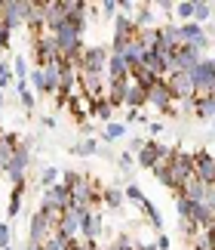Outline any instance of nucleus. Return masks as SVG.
<instances>
[{"mask_svg":"<svg viewBox=\"0 0 215 250\" xmlns=\"http://www.w3.org/2000/svg\"><path fill=\"white\" fill-rule=\"evenodd\" d=\"M31 3L34 0H3L0 3V25L16 31L18 25L28 22V13H31Z\"/></svg>","mask_w":215,"mask_h":250,"instance_id":"f257e3e1","label":"nucleus"},{"mask_svg":"<svg viewBox=\"0 0 215 250\" xmlns=\"http://www.w3.org/2000/svg\"><path fill=\"white\" fill-rule=\"evenodd\" d=\"M108 56H111L108 46H86L83 56H80V62H77V71H80V74H105Z\"/></svg>","mask_w":215,"mask_h":250,"instance_id":"f03ea898","label":"nucleus"},{"mask_svg":"<svg viewBox=\"0 0 215 250\" xmlns=\"http://www.w3.org/2000/svg\"><path fill=\"white\" fill-rule=\"evenodd\" d=\"M34 62H37V68H46V65H53V62H62V56H58V46H55V41H53V34L34 37Z\"/></svg>","mask_w":215,"mask_h":250,"instance_id":"7ed1b4c3","label":"nucleus"},{"mask_svg":"<svg viewBox=\"0 0 215 250\" xmlns=\"http://www.w3.org/2000/svg\"><path fill=\"white\" fill-rule=\"evenodd\" d=\"M135 37H139V31H135L132 19L126 16V13H117L114 16V50L111 53H120L129 41H135Z\"/></svg>","mask_w":215,"mask_h":250,"instance_id":"20e7f679","label":"nucleus"},{"mask_svg":"<svg viewBox=\"0 0 215 250\" xmlns=\"http://www.w3.org/2000/svg\"><path fill=\"white\" fill-rule=\"evenodd\" d=\"M28 164H31V151H28L25 146H16L13 158H9V164L3 170V173H9V179L16 182V188L25 186V170H28Z\"/></svg>","mask_w":215,"mask_h":250,"instance_id":"39448f33","label":"nucleus"},{"mask_svg":"<svg viewBox=\"0 0 215 250\" xmlns=\"http://www.w3.org/2000/svg\"><path fill=\"white\" fill-rule=\"evenodd\" d=\"M163 83L169 86L172 102H184V99L194 96V81H191L188 71H175V74H169V78H163Z\"/></svg>","mask_w":215,"mask_h":250,"instance_id":"423d86ee","label":"nucleus"},{"mask_svg":"<svg viewBox=\"0 0 215 250\" xmlns=\"http://www.w3.org/2000/svg\"><path fill=\"white\" fill-rule=\"evenodd\" d=\"M194 176L206 186H215V155H209L206 148L194 155Z\"/></svg>","mask_w":215,"mask_h":250,"instance_id":"0eeeda50","label":"nucleus"},{"mask_svg":"<svg viewBox=\"0 0 215 250\" xmlns=\"http://www.w3.org/2000/svg\"><path fill=\"white\" fill-rule=\"evenodd\" d=\"M172 155V148H166L163 142H144V148L139 151V167H154L157 161H169Z\"/></svg>","mask_w":215,"mask_h":250,"instance_id":"6e6552de","label":"nucleus"},{"mask_svg":"<svg viewBox=\"0 0 215 250\" xmlns=\"http://www.w3.org/2000/svg\"><path fill=\"white\" fill-rule=\"evenodd\" d=\"M172 59H175V68H179V71H194V68H197V65L203 62V56H200V50H197V46H179V50H175L172 53Z\"/></svg>","mask_w":215,"mask_h":250,"instance_id":"1a4fd4ad","label":"nucleus"},{"mask_svg":"<svg viewBox=\"0 0 215 250\" xmlns=\"http://www.w3.org/2000/svg\"><path fill=\"white\" fill-rule=\"evenodd\" d=\"M53 235H55V229L46 223L40 213H34L31 216V229H28V244H43V241H50Z\"/></svg>","mask_w":215,"mask_h":250,"instance_id":"9d476101","label":"nucleus"},{"mask_svg":"<svg viewBox=\"0 0 215 250\" xmlns=\"http://www.w3.org/2000/svg\"><path fill=\"white\" fill-rule=\"evenodd\" d=\"M58 25H65L62 0H46V6H43V28H50V34H53Z\"/></svg>","mask_w":215,"mask_h":250,"instance_id":"9b49d317","label":"nucleus"},{"mask_svg":"<svg viewBox=\"0 0 215 250\" xmlns=\"http://www.w3.org/2000/svg\"><path fill=\"white\" fill-rule=\"evenodd\" d=\"M105 74H108V83H111V81H129V68H126V62H123L120 53H111V56H108Z\"/></svg>","mask_w":215,"mask_h":250,"instance_id":"f8f14e48","label":"nucleus"},{"mask_svg":"<svg viewBox=\"0 0 215 250\" xmlns=\"http://www.w3.org/2000/svg\"><path fill=\"white\" fill-rule=\"evenodd\" d=\"M148 105H151V108H160V111L172 105V93H169V86H166L163 81H157L148 90Z\"/></svg>","mask_w":215,"mask_h":250,"instance_id":"ddd939ff","label":"nucleus"},{"mask_svg":"<svg viewBox=\"0 0 215 250\" xmlns=\"http://www.w3.org/2000/svg\"><path fill=\"white\" fill-rule=\"evenodd\" d=\"M55 235L62 238V241H71V238H77V235H80V216H74L71 210H65V216H62V223H58Z\"/></svg>","mask_w":215,"mask_h":250,"instance_id":"4468645a","label":"nucleus"},{"mask_svg":"<svg viewBox=\"0 0 215 250\" xmlns=\"http://www.w3.org/2000/svg\"><path fill=\"white\" fill-rule=\"evenodd\" d=\"M40 204H50V207H58V210H68L71 204V195H68L65 186H53V188H43V201Z\"/></svg>","mask_w":215,"mask_h":250,"instance_id":"2eb2a0df","label":"nucleus"},{"mask_svg":"<svg viewBox=\"0 0 215 250\" xmlns=\"http://www.w3.org/2000/svg\"><path fill=\"white\" fill-rule=\"evenodd\" d=\"M99 235H102V216L95 213V210H90V213L80 216V238H90V241H95Z\"/></svg>","mask_w":215,"mask_h":250,"instance_id":"dca6fc26","label":"nucleus"},{"mask_svg":"<svg viewBox=\"0 0 215 250\" xmlns=\"http://www.w3.org/2000/svg\"><path fill=\"white\" fill-rule=\"evenodd\" d=\"M157 50H166V53H175V50H179V28H175V25H163L160 28Z\"/></svg>","mask_w":215,"mask_h":250,"instance_id":"f3484780","label":"nucleus"},{"mask_svg":"<svg viewBox=\"0 0 215 250\" xmlns=\"http://www.w3.org/2000/svg\"><path fill=\"white\" fill-rule=\"evenodd\" d=\"M120 56H123L126 68H129V71H135V68L142 65V59H144V50H142V43H139V41H129V43H126L123 50H120Z\"/></svg>","mask_w":215,"mask_h":250,"instance_id":"a211bd4d","label":"nucleus"},{"mask_svg":"<svg viewBox=\"0 0 215 250\" xmlns=\"http://www.w3.org/2000/svg\"><path fill=\"white\" fill-rule=\"evenodd\" d=\"M126 90H129V81H111V83L105 86V99L117 108V105L126 102Z\"/></svg>","mask_w":215,"mask_h":250,"instance_id":"6ab92c4d","label":"nucleus"},{"mask_svg":"<svg viewBox=\"0 0 215 250\" xmlns=\"http://www.w3.org/2000/svg\"><path fill=\"white\" fill-rule=\"evenodd\" d=\"M43 93H58V86H62V62H53V65H46L43 68Z\"/></svg>","mask_w":215,"mask_h":250,"instance_id":"aec40b11","label":"nucleus"},{"mask_svg":"<svg viewBox=\"0 0 215 250\" xmlns=\"http://www.w3.org/2000/svg\"><path fill=\"white\" fill-rule=\"evenodd\" d=\"M126 108L129 111H139L142 105H148V93L142 90V86H135V83H129V90H126Z\"/></svg>","mask_w":215,"mask_h":250,"instance_id":"412c9836","label":"nucleus"},{"mask_svg":"<svg viewBox=\"0 0 215 250\" xmlns=\"http://www.w3.org/2000/svg\"><path fill=\"white\" fill-rule=\"evenodd\" d=\"M157 34H160V28H144V31H139L135 41L142 43L144 53H154V50H157Z\"/></svg>","mask_w":215,"mask_h":250,"instance_id":"4be33fe9","label":"nucleus"},{"mask_svg":"<svg viewBox=\"0 0 215 250\" xmlns=\"http://www.w3.org/2000/svg\"><path fill=\"white\" fill-rule=\"evenodd\" d=\"M209 19H212V3H209V0H194V19H191V22L206 25Z\"/></svg>","mask_w":215,"mask_h":250,"instance_id":"5701e85b","label":"nucleus"},{"mask_svg":"<svg viewBox=\"0 0 215 250\" xmlns=\"http://www.w3.org/2000/svg\"><path fill=\"white\" fill-rule=\"evenodd\" d=\"M102 201H105V207L117 210V213L123 210V191L117 188V186H114V188H105V198H102Z\"/></svg>","mask_w":215,"mask_h":250,"instance_id":"b1692460","label":"nucleus"},{"mask_svg":"<svg viewBox=\"0 0 215 250\" xmlns=\"http://www.w3.org/2000/svg\"><path fill=\"white\" fill-rule=\"evenodd\" d=\"M151 22H154V9H151V6H142L139 13H135V19H132L135 31H144V28H151Z\"/></svg>","mask_w":215,"mask_h":250,"instance_id":"393cba45","label":"nucleus"},{"mask_svg":"<svg viewBox=\"0 0 215 250\" xmlns=\"http://www.w3.org/2000/svg\"><path fill=\"white\" fill-rule=\"evenodd\" d=\"M123 133H126V124H120V121H111V124L105 127L102 139H105V142H117V139H123Z\"/></svg>","mask_w":215,"mask_h":250,"instance_id":"a878e982","label":"nucleus"},{"mask_svg":"<svg viewBox=\"0 0 215 250\" xmlns=\"http://www.w3.org/2000/svg\"><path fill=\"white\" fill-rule=\"evenodd\" d=\"M71 151H74V155L90 158V155H95V151H99V142L90 136V139H83V142H77V146H71Z\"/></svg>","mask_w":215,"mask_h":250,"instance_id":"bb28decb","label":"nucleus"},{"mask_svg":"<svg viewBox=\"0 0 215 250\" xmlns=\"http://www.w3.org/2000/svg\"><path fill=\"white\" fill-rule=\"evenodd\" d=\"M58 167H43V173H40V188H53V186H58Z\"/></svg>","mask_w":215,"mask_h":250,"instance_id":"cd10ccee","label":"nucleus"},{"mask_svg":"<svg viewBox=\"0 0 215 250\" xmlns=\"http://www.w3.org/2000/svg\"><path fill=\"white\" fill-rule=\"evenodd\" d=\"M16 83V74H13V65L9 62H0V90H6V86Z\"/></svg>","mask_w":215,"mask_h":250,"instance_id":"c85d7f7f","label":"nucleus"},{"mask_svg":"<svg viewBox=\"0 0 215 250\" xmlns=\"http://www.w3.org/2000/svg\"><path fill=\"white\" fill-rule=\"evenodd\" d=\"M22 191H25V186H18L13 191V198H9V207H6L9 216H18V210H22Z\"/></svg>","mask_w":215,"mask_h":250,"instance_id":"c756f323","label":"nucleus"},{"mask_svg":"<svg viewBox=\"0 0 215 250\" xmlns=\"http://www.w3.org/2000/svg\"><path fill=\"white\" fill-rule=\"evenodd\" d=\"M194 204H197V201H188V198L179 195V201H175V207H179V216H181V219L194 216Z\"/></svg>","mask_w":215,"mask_h":250,"instance_id":"7c9ffc66","label":"nucleus"},{"mask_svg":"<svg viewBox=\"0 0 215 250\" xmlns=\"http://www.w3.org/2000/svg\"><path fill=\"white\" fill-rule=\"evenodd\" d=\"M175 13H179L184 22H191V19H194V0H181V3H175Z\"/></svg>","mask_w":215,"mask_h":250,"instance_id":"2f4dec72","label":"nucleus"},{"mask_svg":"<svg viewBox=\"0 0 215 250\" xmlns=\"http://www.w3.org/2000/svg\"><path fill=\"white\" fill-rule=\"evenodd\" d=\"M28 83H34V90H37V93H43V86H46V81H43V68L28 71Z\"/></svg>","mask_w":215,"mask_h":250,"instance_id":"473e14b6","label":"nucleus"},{"mask_svg":"<svg viewBox=\"0 0 215 250\" xmlns=\"http://www.w3.org/2000/svg\"><path fill=\"white\" fill-rule=\"evenodd\" d=\"M13 74H16V81H28V65L22 56H16V62H13Z\"/></svg>","mask_w":215,"mask_h":250,"instance_id":"72a5a7b5","label":"nucleus"},{"mask_svg":"<svg viewBox=\"0 0 215 250\" xmlns=\"http://www.w3.org/2000/svg\"><path fill=\"white\" fill-rule=\"evenodd\" d=\"M123 198H129V201H135V204H142V201H144V195H142V188H139V186H126V191H123Z\"/></svg>","mask_w":215,"mask_h":250,"instance_id":"f704fd0d","label":"nucleus"},{"mask_svg":"<svg viewBox=\"0 0 215 250\" xmlns=\"http://www.w3.org/2000/svg\"><path fill=\"white\" fill-rule=\"evenodd\" d=\"M194 250H212V244H209V238H206V232H200L197 238H194Z\"/></svg>","mask_w":215,"mask_h":250,"instance_id":"c9c22d12","label":"nucleus"},{"mask_svg":"<svg viewBox=\"0 0 215 250\" xmlns=\"http://www.w3.org/2000/svg\"><path fill=\"white\" fill-rule=\"evenodd\" d=\"M9 241H13V238H9V226H6V223H0V250H6Z\"/></svg>","mask_w":215,"mask_h":250,"instance_id":"e433bc0d","label":"nucleus"},{"mask_svg":"<svg viewBox=\"0 0 215 250\" xmlns=\"http://www.w3.org/2000/svg\"><path fill=\"white\" fill-rule=\"evenodd\" d=\"M18 99H22V105H25V108H34V102H37L31 90H22V93H18Z\"/></svg>","mask_w":215,"mask_h":250,"instance_id":"4c0bfd02","label":"nucleus"},{"mask_svg":"<svg viewBox=\"0 0 215 250\" xmlns=\"http://www.w3.org/2000/svg\"><path fill=\"white\" fill-rule=\"evenodd\" d=\"M117 164H120V170H132V151H123V155L117 158Z\"/></svg>","mask_w":215,"mask_h":250,"instance_id":"58836bf2","label":"nucleus"},{"mask_svg":"<svg viewBox=\"0 0 215 250\" xmlns=\"http://www.w3.org/2000/svg\"><path fill=\"white\" fill-rule=\"evenodd\" d=\"M102 9H105V16H117V9H120V3H117V0H105V3H102Z\"/></svg>","mask_w":215,"mask_h":250,"instance_id":"ea45409f","label":"nucleus"},{"mask_svg":"<svg viewBox=\"0 0 215 250\" xmlns=\"http://www.w3.org/2000/svg\"><path fill=\"white\" fill-rule=\"evenodd\" d=\"M154 247H157V250H169V238H166V235H157V241H154Z\"/></svg>","mask_w":215,"mask_h":250,"instance_id":"a19ab883","label":"nucleus"},{"mask_svg":"<svg viewBox=\"0 0 215 250\" xmlns=\"http://www.w3.org/2000/svg\"><path fill=\"white\" fill-rule=\"evenodd\" d=\"M144 148V139H139V136H135L132 142H129V151H142Z\"/></svg>","mask_w":215,"mask_h":250,"instance_id":"79ce46f5","label":"nucleus"},{"mask_svg":"<svg viewBox=\"0 0 215 250\" xmlns=\"http://www.w3.org/2000/svg\"><path fill=\"white\" fill-rule=\"evenodd\" d=\"M203 232H206V238H209V244H212V250H215V223H212L209 229H203Z\"/></svg>","mask_w":215,"mask_h":250,"instance_id":"37998d69","label":"nucleus"},{"mask_svg":"<svg viewBox=\"0 0 215 250\" xmlns=\"http://www.w3.org/2000/svg\"><path fill=\"white\" fill-rule=\"evenodd\" d=\"M160 9H163V13H172V9H175V3H169V0H163V3H157Z\"/></svg>","mask_w":215,"mask_h":250,"instance_id":"c03bdc74","label":"nucleus"},{"mask_svg":"<svg viewBox=\"0 0 215 250\" xmlns=\"http://www.w3.org/2000/svg\"><path fill=\"white\" fill-rule=\"evenodd\" d=\"M148 127H151V133H163V124H160V121H151Z\"/></svg>","mask_w":215,"mask_h":250,"instance_id":"a18cd8bd","label":"nucleus"},{"mask_svg":"<svg viewBox=\"0 0 215 250\" xmlns=\"http://www.w3.org/2000/svg\"><path fill=\"white\" fill-rule=\"evenodd\" d=\"M13 86H16V93H22V90H28V81H16Z\"/></svg>","mask_w":215,"mask_h":250,"instance_id":"49530a36","label":"nucleus"},{"mask_svg":"<svg viewBox=\"0 0 215 250\" xmlns=\"http://www.w3.org/2000/svg\"><path fill=\"white\" fill-rule=\"evenodd\" d=\"M25 250H40V244H25Z\"/></svg>","mask_w":215,"mask_h":250,"instance_id":"de8ad7c7","label":"nucleus"},{"mask_svg":"<svg viewBox=\"0 0 215 250\" xmlns=\"http://www.w3.org/2000/svg\"><path fill=\"white\" fill-rule=\"evenodd\" d=\"M3 102H6V99H3V90H0V108H3Z\"/></svg>","mask_w":215,"mask_h":250,"instance_id":"09e8293b","label":"nucleus"},{"mask_svg":"<svg viewBox=\"0 0 215 250\" xmlns=\"http://www.w3.org/2000/svg\"><path fill=\"white\" fill-rule=\"evenodd\" d=\"M209 65H212V71H215V56H212V59H209Z\"/></svg>","mask_w":215,"mask_h":250,"instance_id":"8fccbe9b","label":"nucleus"},{"mask_svg":"<svg viewBox=\"0 0 215 250\" xmlns=\"http://www.w3.org/2000/svg\"><path fill=\"white\" fill-rule=\"evenodd\" d=\"M212 130H215V118H212Z\"/></svg>","mask_w":215,"mask_h":250,"instance_id":"3c124183","label":"nucleus"},{"mask_svg":"<svg viewBox=\"0 0 215 250\" xmlns=\"http://www.w3.org/2000/svg\"><path fill=\"white\" fill-rule=\"evenodd\" d=\"M0 136H3V130H0Z\"/></svg>","mask_w":215,"mask_h":250,"instance_id":"603ef678","label":"nucleus"}]
</instances>
